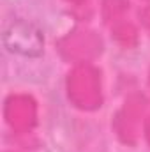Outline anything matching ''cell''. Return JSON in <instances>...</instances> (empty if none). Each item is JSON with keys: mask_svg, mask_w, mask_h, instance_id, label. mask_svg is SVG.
<instances>
[{"mask_svg": "<svg viewBox=\"0 0 150 152\" xmlns=\"http://www.w3.org/2000/svg\"><path fill=\"white\" fill-rule=\"evenodd\" d=\"M2 44L9 53L30 57H41L44 51V36L41 28L28 20H11L2 30Z\"/></svg>", "mask_w": 150, "mask_h": 152, "instance_id": "obj_1", "label": "cell"}]
</instances>
